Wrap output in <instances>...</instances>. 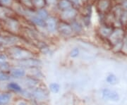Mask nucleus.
I'll return each instance as SVG.
<instances>
[{"instance_id": "13", "label": "nucleus", "mask_w": 127, "mask_h": 105, "mask_svg": "<svg viewBox=\"0 0 127 105\" xmlns=\"http://www.w3.org/2000/svg\"><path fill=\"white\" fill-rule=\"evenodd\" d=\"M79 55V50L78 48H74L70 52V56L72 58H76Z\"/></svg>"}, {"instance_id": "4", "label": "nucleus", "mask_w": 127, "mask_h": 105, "mask_svg": "<svg viewBox=\"0 0 127 105\" xmlns=\"http://www.w3.org/2000/svg\"><path fill=\"white\" fill-rule=\"evenodd\" d=\"M26 75L25 70L21 68H14L11 69V76L14 78H22Z\"/></svg>"}, {"instance_id": "1", "label": "nucleus", "mask_w": 127, "mask_h": 105, "mask_svg": "<svg viewBox=\"0 0 127 105\" xmlns=\"http://www.w3.org/2000/svg\"><path fill=\"white\" fill-rule=\"evenodd\" d=\"M102 95L104 100L112 102H117L119 100L118 92L109 89H104L102 92Z\"/></svg>"}, {"instance_id": "14", "label": "nucleus", "mask_w": 127, "mask_h": 105, "mask_svg": "<svg viewBox=\"0 0 127 105\" xmlns=\"http://www.w3.org/2000/svg\"><path fill=\"white\" fill-rule=\"evenodd\" d=\"M32 21H33V22H35L37 25H38V26H43L45 25L44 22H43L42 21H41L40 19H39V18H32Z\"/></svg>"}, {"instance_id": "11", "label": "nucleus", "mask_w": 127, "mask_h": 105, "mask_svg": "<svg viewBox=\"0 0 127 105\" xmlns=\"http://www.w3.org/2000/svg\"><path fill=\"white\" fill-rule=\"evenodd\" d=\"M26 84L28 86H29L30 87H34L37 85V81L34 78H28Z\"/></svg>"}, {"instance_id": "15", "label": "nucleus", "mask_w": 127, "mask_h": 105, "mask_svg": "<svg viewBox=\"0 0 127 105\" xmlns=\"http://www.w3.org/2000/svg\"><path fill=\"white\" fill-rule=\"evenodd\" d=\"M8 65H9V64H7L6 62H4V63L0 64V68L5 71V70H6V69L9 68V66H8Z\"/></svg>"}, {"instance_id": "17", "label": "nucleus", "mask_w": 127, "mask_h": 105, "mask_svg": "<svg viewBox=\"0 0 127 105\" xmlns=\"http://www.w3.org/2000/svg\"><path fill=\"white\" fill-rule=\"evenodd\" d=\"M4 42V39L0 37V44H3Z\"/></svg>"}, {"instance_id": "12", "label": "nucleus", "mask_w": 127, "mask_h": 105, "mask_svg": "<svg viewBox=\"0 0 127 105\" xmlns=\"http://www.w3.org/2000/svg\"><path fill=\"white\" fill-rule=\"evenodd\" d=\"M10 76L4 72H0V81H6L9 80Z\"/></svg>"}, {"instance_id": "10", "label": "nucleus", "mask_w": 127, "mask_h": 105, "mask_svg": "<svg viewBox=\"0 0 127 105\" xmlns=\"http://www.w3.org/2000/svg\"><path fill=\"white\" fill-rule=\"evenodd\" d=\"M47 27L51 32H54L56 29V22L53 18H50L47 21Z\"/></svg>"}, {"instance_id": "18", "label": "nucleus", "mask_w": 127, "mask_h": 105, "mask_svg": "<svg viewBox=\"0 0 127 105\" xmlns=\"http://www.w3.org/2000/svg\"><path fill=\"white\" fill-rule=\"evenodd\" d=\"M18 105H27L25 102H21L19 104H18Z\"/></svg>"}, {"instance_id": "3", "label": "nucleus", "mask_w": 127, "mask_h": 105, "mask_svg": "<svg viewBox=\"0 0 127 105\" xmlns=\"http://www.w3.org/2000/svg\"><path fill=\"white\" fill-rule=\"evenodd\" d=\"M31 95L32 96H33L37 100H44L47 97L45 92L40 87H37L35 89H34Z\"/></svg>"}, {"instance_id": "5", "label": "nucleus", "mask_w": 127, "mask_h": 105, "mask_svg": "<svg viewBox=\"0 0 127 105\" xmlns=\"http://www.w3.org/2000/svg\"><path fill=\"white\" fill-rule=\"evenodd\" d=\"M59 30L62 33H63L66 35H70L71 32H72V29L71 27H70L68 25H66V24H60L59 26Z\"/></svg>"}, {"instance_id": "7", "label": "nucleus", "mask_w": 127, "mask_h": 105, "mask_svg": "<svg viewBox=\"0 0 127 105\" xmlns=\"http://www.w3.org/2000/svg\"><path fill=\"white\" fill-rule=\"evenodd\" d=\"M8 87H9L10 90H13L14 92H21L22 91V89L21 87L17 84L16 82H10L9 85H8Z\"/></svg>"}, {"instance_id": "8", "label": "nucleus", "mask_w": 127, "mask_h": 105, "mask_svg": "<svg viewBox=\"0 0 127 105\" xmlns=\"http://www.w3.org/2000/svg\"><path fill=\"white\" fill-rule=\"evenodd\" d=\"M49 88H50V91L53 93H58L60 90V86L58 83L57 82H52L50 83V85H49Z\"/></svg>"}, {"instance_id": "19", "label": "nucleus", "mask_w": 127, "mask_h": 105, "mask_svg": "<svg viewBox=\"0 0 127 105\" xmlns=\"http://www.w3.org/2000/svg\"><path fill=\"white\" fill-rule=\"evenodd\" d=\"M0 102H1V94H0Z\"/></svg>"}, {"instance_id": "2", "label": "nucleus", "mask_w": 127, "mask_h": 105, "mask_svg": "<svg viewBox=\"0 0 127 105\" xmlns=\"http://www.w3.org/2000/svg\"><path fill=\"white\" fill-rule=\"evenodd\" d=\"M19 64L23 66V67H27V68H34L37 67L41 64V61L39 59H21L19 61Z\"/></svg>"}, {"instance_id": "16", "label": "nucleus", "mask_w": 127, "mask_h": 105, "mask_svg": "<svg viewBox=\"0 0 127 105\" xmlns=\"http://www.w3.org/2000/svg\"><path fill=\"white\" fill-rule=\"evenodd\" d=\"M7 59L6 56L4 54H0V64L6 62V60Z\"/></svg>"}, {"instance_id": "6", "label": "nucleus", "mask_w": 127, "mask_h": 105, "mask_svg": "<svg viewBox=\"0 0 127 105\" xmlns=\"http://www.w3.org/2000/svg\"><path fill=\"white\" fill-rule=\"evenodd\" d=\"M106 81L107 83H109V85H116L117 82H118V79H117V77L114 75V74H109L107 76L106 78Z\"/></svg>"}, {"instance_id": "9", "label": "nucleus", "mask_w": 127, "mask_h": 105, "mask_svg": "<svg viewBox=\"0 0 127 105\" xmlns=\"http://www.w3.org/2000/svg\"><path fill=\"white\" fill-rule=\"evenodd\" d=\"M11 100V96L10 95L7 93H4L1 95V102H0V105H6L7 103H9V101Z\"/></svg>"}]
</instances>
